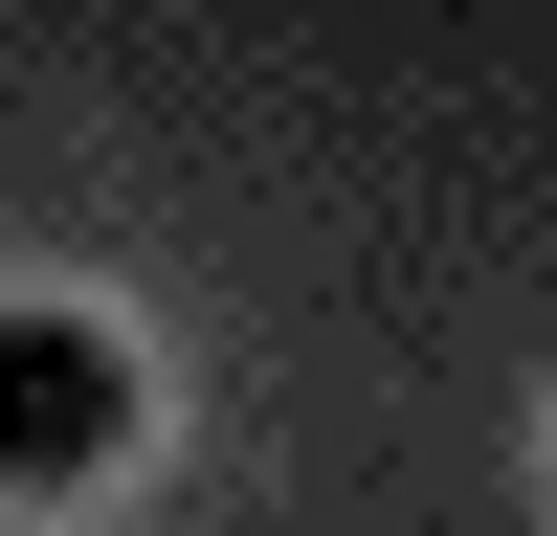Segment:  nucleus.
Wrapping results in <instances>:
<instances>
[{
  "instance_id": "1",
  "label": "nucleus",
  "mask_w": 557,
  "mask_h": 536,
  "mask_svg": "<svg viewBox=\"0 0 557 536\" xmlns=\"http://www.w3.org/2000/svg\"><path fill=\"white\" fill-rule=\"evenodd\" d=\"M134 447V357L89 313H0V491H89Z\"/></svg>"
}]
</instances>
